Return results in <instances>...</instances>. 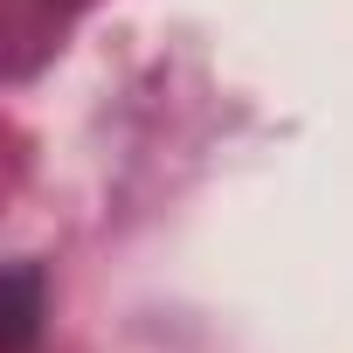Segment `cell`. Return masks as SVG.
Here are the masks:
<instances>
[{"instance_id": "obj_1", "label": "cell", "mask_w": 353, "mask_h": 353, "mask_svg": "<svg viewBox=\"0 0 353 353\" xmlns=\"http://www.w3.org/2000/svg\"><path fill=\"white\" fill-rule=\"evenodd\" d=\"M8 353H21L28 339H35V319H42V305H35V270H14L8 277Z\"/></svg>"}]
</instances>
